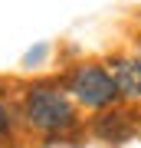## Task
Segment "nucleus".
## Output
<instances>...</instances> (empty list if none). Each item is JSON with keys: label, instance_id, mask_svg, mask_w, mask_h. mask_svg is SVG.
<instances>
[{"label": "nucleus", "instance_id": "nucleus-2", "mask_svg": "<svg viewBox=\"0 0 141 148\" xmlns=\"http://www.w3.org/2000/svg\"><path fill=\"white\" fill-rule=\"evenodd\" d=\"M66 95L76 102V106L95 109V112L115 109V102L121 99L118 89H115L112 73H108L105 66H95V63L72 69V76H69V82H66Z\"/></svg>", "mask_w": 141, "mask_h": 148}, {"label": "nucleus", "instance_id": "nucleus-1", "mask_svg": "<svg viewBox=\"0 0 141 148\" xmlns=\"http://www.w3.org/2000/svg\"><path fill=\"white\" fill-rule=\"evenodd\" d=\"M23 119L40 135H63L76 125V102L59 86H36L23 99Z\"/></svg>", "mask_w": 141, "mask_h": 148}, {"label": "nucleus", "instance_id": "nucleus-4", "mask_svg": "<svg viewBox=\"0 0 141 148\" xmlns=\"http://www.w3.org/2000/svg\"><path fill=\"white\" fill-rule=\"evenodd\" d=\"M112 79L121 99H141V59L138 56H118L112 63Z\"/></svg>", "mask_w": 141, "mask_h": 148}, {"label": "nucleus", "instance_id": "nucleus-3", "mask_svg": "<svg viewBox=\"0 0 141 148\" xmlns=\"http://www.w3.org/2000/svg\"><path fill=\"white\" fill-rule=\"evenodd\" d=\"M92 132L99 135L102 142H108V145H121V142H128V138H135L138 125H135V119H131L128 112L112 109V112H102V115L92 122Z\"/></svg>", "mask_w": 141, "mask_h": 148}, {"label": "nucleus", "instance_id": "nucleus-5", "mask_svg": "<svg viewBox=\"0 0 141 148\" xmlns=\"http://www.w3.org/2000/svg\"><path fill=\"white\" fill-rule=\"evenodd\" d=\"M10 132H13V112L7 102H0V138H7Z\"/></svg>", "mask_w": 141, "mask_h": 148}, {"label": "nucleus", "instance_id": "nucleus-6", "mask_svg": "<svg viewBox=\"0 0 141 148\" xmlns=\"http://www.w3.org/2000/svg\"><path fill=\"white\" fill-rule=\"evenodd\" d=\"M135 56H138V59H141V43H138V53H135Z\"/></svg>", "mask_w": 141, "mask_h": 148}]
</instances>
